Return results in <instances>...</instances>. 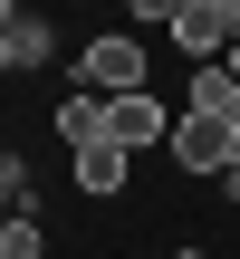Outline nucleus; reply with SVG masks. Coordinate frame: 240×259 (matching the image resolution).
<instances>
[{
  "label": "nucleus",
  "instance_id": "nucleus-4",
  "mask_svg": "<svg viewBox=\"0 0 240 259\" xmlns=\"http://www.w3.org/2000/svg\"><path fill=\"white\" fill-rule=\"evenodd\" d=\"M106 135H115L125 154H144V144H173V106H154V87H135V96H106Z\"/></svg>",
  "mask_w": 240,
  "mask_h": 259
},
{
  "label": "nucleus",
  "instance_id": "nucleus-3",
  "mask_svg": "<svg viewBox=\"0 0 240 259\" xmlns=\"http://www.w3.org/2000/svg\"><path fill=\"white\" fill-rule=\"evenodd\" d=\"M231 154H240V135L221 115H192V106L173 115V163H183V173H231Z\"/></svg>",
  "mask_w": 240,
  "mask_h": 259
},
{
  "label": "nucleus",
  "instance_id": "nucleus-5",
  "mask_svg": "<svg viewBox=\"0 0 240 259\" xmlns=\"http://www.w3.org/2000/svg\"><path fill=\"white\" fill-rule=\"evenodd\" d=\"M58 135H67V154H87V144H106V96H87V87H67V106H58Z\"/></svg>",
  "mask_w": 240,
  "mask_h": 259
},
{
  "label": "nucleus",
  "instance_id": "nucleus-2",
  "mask_svg": "<svg viewBox=\"0 0 240 259\" xmlns=\"http://www.w3.org/2000/svg\"><path fill=\"white\" fill-rule=\"evenodd\" d=\"M164 29L192 48V67H221V48H240V0H173Z\"/></svg>",
  "mask_w": 240,
  "mask_h": 259
},
{
  "label": "nucleus",
  "instance_id": "nucleus-11",
  "mask_svg": "<svg viewBox=\"0 0 240 259\" xmlns=\"http://www.w3.org/2000/svg\"><path fill=\"white\" fill-rule=\"evenodd\" d=\"M231 87H240V48H231Z\"/></svg>",
  "mask_w": 240,
  "mask_h": 259
},
{
  "label": "nucleus",
  "instance_id": "nucleus-1",
  "mask_svg": "<svg viewBox=\"0 0 240 259\" xmlns=\"http://www.w3.org/2000/svg\"><path fill=\"white\" fill-rule=\"evenodd\" d=\"M77 87H87V96H135V87H144V38H135V29L87 38V48H77Z\"/></svg>",
  "mask_w": 240,
  "mask_h": 259
},
{
  "label": "nucleus",
  "instance_id": "nucleus-7",
  "mask_svg": "<svg viewBox=\"0 0 240 259\" xmlns=\"http://www.w3.org/2000/svg\"><path fill=\"white\" fill-rule=\"evenodd\" d=\"M125 163H135V154H125L115 135L87 144V154H77V192H125Z\"/></svg>",
  "mask_w": 240,
  "mask_h": 259
},
{
  "label": "nucleus",
  "instance_id": "nucleus-12",
  "mask_svg": "<svg viewBox=\"0 0 240 259\" xmlns=\"http://www.w3.org/2000/svg\"><path fill=\"white\" fill-rule=\"evenodd\" d=\"M183 259H202V250H183Z\"/></svg>",
  "mask_w": 240,
  "mask_h": 259
},
{
  "label": "nucleus",
  "instance_id": "nucleus-9",
  "mask_svg": "<svg viewBox=\"0 0 240 259\" xmlns=\"http://www.w3.org/2000/svg\"><path fill=\"white\" fill-rule=\"evenodd\" d=\"M221 183H231V202H240V154H231V173H221Z\"/></svg>",
  "mask_w": 240,
  "mask_h": 259
},
{
  "label": "nucleus",
  "instance_id": "nucleus-6",
  "mask_svg": "<svg viewBox=\"0 0 240 259\" xmlns=\"http://www.w3.org/2000/svg\"><path fill=\"white\" fill-rule=\"evenodd\" d=\"M0 38H10V67H48V48H58L38 10H10V19H0Z\"/></svg>",
  "mask_w": 240,
  "mask_h": 259
},
{
  "label": "nucleus",
  "instance_id": "nucleus-8",
  "mask_svg": "<svg viewBox=\"0 0 240 259\" xmlns=\"http://www.w3.org/2000/svg\"><path fill=\"white\" fill-rule=\"evenodd\" d=\"M231 106H240L231 67H192V115H221V125H231Z\"/></svg>",
  "mask_w": 240,
  "mask_h": 259
},
{
  "label": "nucleus",
  "instance_id": "nucleus-10",
  "mask_svg": "<svg viewBox=\"0 0 240 259\" xmlns=\"http://www.w3.org/2000/svg\"><path fill=\"white\" fill-rule=\"evenodd\" d=\"M0 19H10V10H0ZM0 77H10V38H0Z\"/></svg>",
  "mask_w": 240,
  "mask_h": 259
}]
</instances>
